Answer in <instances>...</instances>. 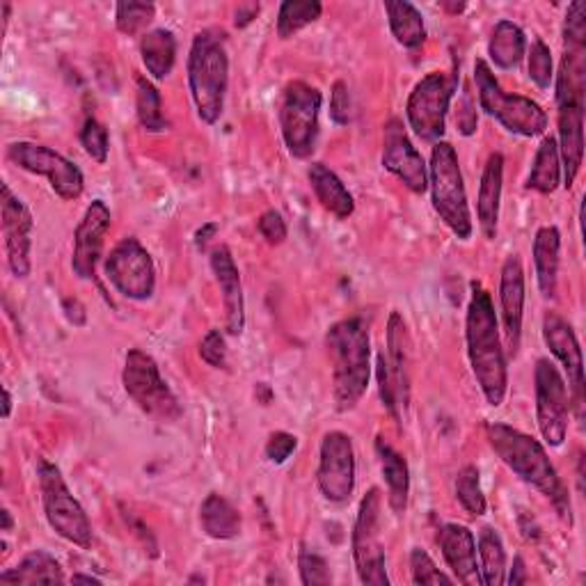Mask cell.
<instances>
[{"mask_svg":"<svg viewBox=\"0 0 586 586\" xmlns=\"http://www.w3.org/2000/svg\"><path fill=\"white\" fill-rule=\"evenodd\" d=\"M296 449H299V438L296 436H291L286 431H275V433H271L264 451H266V458L271 460V463L282 466L284 460Z\"/></svg>","mask_w":586,"mask_h":586,"instance_id":"obj_47","label":"cell"},{"mask_svg":"<svg viewBox=\"0 0 586 586\" xmlns=\"http://www.w3.org/2000/svg\"><path fill=\"white\" fill-rule=\"evenodd\" d=\"M229 86V58L225 35L218 30H202L195 35L188 56V88L204 124H216L225 110Z\"/></svg>","mask_w":586,"mask_h":586,"instance_id":"obj_4","label":"cell"},{"mask_svg":"<svg viewBox=\"0 0 586 586\" xmlns=\"http://www.w3.org/2000/svg\"><path fill=\"white\" fill-rule=\"evenodd\" d=\"M257 229H260V234L266 238L268 245H282V243L286 241V234H289L286 223H284V218H282L277 212H266V214L260 218Z\"/></svg>","mask_w":586,"mask_h":586,"instance_id":"obj_48","label":"cell"},{"mask_svg":"<svg viewBox=\"0 0 586 586\" xmlns=\"http://www.w3.org/2000/svg\"><path fill=\"white\" fill-rule=\"evenodd\" d=\"M586 6L582 0L568 6L564 19V49H586Z\"/></svg>","mask_w":586,"mask_h":586,"instance_id":"obj_44","label":"cell"},{"mask_svg":"<svg viewBox=\"0 0 586 586\" xmlns=\"http://www.w3.org/2000/svg\"><path fill=\"white\" fill-rule=\"evenodd\" d=\"M351 92L344 80H334L332 95H330V119L338 124V127H346L351 121Z\"/></svg>","mask_w":586,"mask_h":586,"instance_id":"obj_46","label":"cell"},{"mask_svg":"<svg viewBox=\"0 0 586 586\" xmlns=\"http://www.w3.org/2000/svg\"><path fill=\"white\" fill-rule=\"evenodd\" d=\"M62 310H65V316H67L69 323H74V325H86L88 314H86V307H82L80 301H76V299H65V301H62Z\"/></svg>","mask_w":586,"mask_h":586,"instance_id":"obj_50","label":"cell"},{"mask_svg":"<svg viewBox=\"0 0 586 586\" xmlns=\"http://www.w3.org/2000/svg\"><path fill=\"white\" fill-rule=\"evenodd\" d=\"M136 113L140 127L147 134H163L167 131V119L163 115V99L158 88L145 76H138L136 80Z\"/></svg>","mask_w":586,"mask_h":586,"instance_id":"obj_37","label":"cell"},{"mask_svg":"<svg viewBox=\"0 0 586 586\" xmlns=\"http://www.w3.org/2000/svg\"><path fill=\"white\" fill-rule=\"evenodd\" d=\"M199 358L214 369H223L227 364V342L221 330L206 332V338L199 344Z\"/></svg>","mask_w":586,"mask_h":586,"instance_id":"obj_45","label":"cell"},{"mask_svg":"<svg viewBox=\"0 0 586 586\" xmlns=\"http://www.w3.org/2000/svg\"><path fill=\"white\" fill-rule=\"evenodd\" d=\"M80 145L86 149V154L97 160L99 165H104L108 160V149H110V140H108V129L97 117H88L86 124H82V131H80Z\"/></svg>","mask_w":586,"mask_h":586,"instance_id":"obj_41","label":"cell"},{"mask_svg":"<svg viewBox=\"0 0 586 586\" xmlns=\"http://www.w3.org/2000/svg\"><path fill=\"white\" fill-rule=\"evenodd\" d=\"M316 481L321 495L332 505H344L355 490V449L346 433L330 431L323 436Z\"/></svg>","mask_w":586,"mask_h":586,"instance_id":"obj_16","label":"cell"},{"mask_svg":"<svg viewBox=\"0 0 586 586\" xmlns=\"http://www.w3.org/2000/svg\"><path fill=\"white\" fill-rule=\"evenodd\" d=\"M37 477L41 490V505H45V516L51 529L60 538L74 543V546L82 550L92 548L90 518L86 509L80 507V501L71 495L60 468L49 463V460H39Z\"/></svg>","mask_w":586,"mask_h":586,"instance_id":"obj_7","label":"cell"},{"mask_svg":"<svg viewBox=\"0 0 586 586\" xmlns=\"http://www.w3.org/2000/svg\"><path fill=\"white\" fill-rule=\"evenodd\" d=\"M140 56L154 80H165L177 62V37L173 30L156 28L140 39Z\"/></svg>","mask_w":586,"mask_h":586,"instance_id":"obj_31","label":"cell"},{"mask_svg":"<svg viewBox=\"0 0 586 586\" xmlns=\"http://www.w3.org/2000/svg\"><path fill=\"white\" fill-rule=\"evenodd\" d=\"M71 582H74V584H101V579H97V577H92V575H80V573H76V575L71 577Z\"/></svg>","mask_w":586,"mask_h":586,"instance_id":"obj_55","label":"cell"},{"mask_svg":"<svg viewBox=\"0 0 586 586\" xmlns=\"http://www.w3.org/2000/svg\"><path fill=\"white\" fill-rule=\"evenodd\" d=\"M438 543L447 566L453 573V579L466 586H479L481 573L477 564V540L470 527L466 525H442L438 534Z\"/></svg>","mask_w":586,"mask_h":586,"instance_id":"obj_22","label":"cell"},{"mask_svg":"<svg viewBox=\"0 0 586 586\" xmlns=\"http://www.w3.org/2000/svg\"><path fill=\"white\" fill-rule=\"evenodd\" d=\"M156 17V6L154 3H119L115 8V26L121 35H138L147 23H152Z\"/></svg>","mask_w":586,"mask_h":586,"instance_id":"obj_39","label":"cell"},{"mask_svg":"<svg viewBox=\"0 0 586 586\" xmlns=\"http://www.w3.org/2000/svg\"><path fill=\"white\" fill-rule=\"evenodd\" d=\"M212 271L223 293L227 332L232 338H238V334H243L245 330V301H243L241 275L227 245H218L212 250Z\"/></svg>","mask_w":586,"mask_h":586,"instance_id":"obj_23","label":"cell"},{"mask_svg":"<svg viewBox=\"0 0 586 586\" xmlns=\"http://www.w3.org/2000/svg\"><path fill=\"white\" fill-rule=\"evenodd\" d=\"M561 234L555 225L540 227L534 238V268L543 299L553 301L559 286V262H561Z\"/></svg>","mask_w":586,"mask_h":586,"instance_id":"obj_26","label":"cell"},{"mask_svg":"<svg viewBox=\"0 0 586 586\" xmlns=\"http://www.w3.org/2000/svg\"><path fill=\"white\" fill-rule=\"evenodd\" d=\"M121 385L129 399L154 420L175 422L184 412L177 394L163 381L156 360L140 349H131L127 353L121 369Z\"/></svg>","mask_w":586,"mask_h":586,"instance_id":"obj_8","label":"cell"},{"mask_svg":"<svg viewBox=\"0 0 586 586\" xmlns=\"http://www.w3.org/2000/svg\"><path fill=\"white\" fill-rule=\"evenodd\" d=\"M199 522L208 538L232 540L241 534V514L218 492H208L199 507Z\"/></svg>","mask_w":586,"mask_h":586,"instance_id":"obj_30","label":"cell"},{"mask_svg":"<svg viewBox=\"0 0 586 586\" xmlns=\"http://www.w3.org/2000/svg\"><path fill=\"white\" fill-rule=\"evenodd\" d=\"M456 82V76L431 71L412 88L406 104V115L410 129L420 140L436 145L445 136L447 113L453 99Z\"/></svg>","mask_w":586,"mask_h":586,"instance_id":"obj_10","label":"cell"},{"mask_svg":"<svg viewBox=\"0 0 586 586\" xmlns=\"http://www.w3.org/2000/svg\"><path fill=\"white\" fill-rule=\"evenodd\" d=\"M456 497L470 516L479 518L486 516L488 511V501L481 490V475L475 466H466L456 477Z\"/></svg>","mask_w":586,"mask_h":586,"instance_id":"obj_38","label":"cell"},{"mask_svg":"<svg viewBox=\"0 0 586 586\" xmlns=\"http://www.w3.org/2000/svg\"><path fill=\"white\" fill-rule=\"evenodd\" d=\"M527 60H529V78L536 82L540 90H548L555 80L553 53H550V47L540 37L531 39Z\"/></svg>","mask_w":586,"mask_h":586,"instance_id":"obj_40","label":"cell"},{"mask_svg":"<svg viewBox=\"0 0 586 586\" xmlns=\"http://www.w3.org/2000/svg\"><path fill=\"white\" fill-rule=\"evenodd\" d=\"M110 208L104 199H95L86 216L78 223L74 234V257L71 268L80 280H92L97 273V264L104 253L106 234L110 229Z\"/></svg>","mask_w":586,"mask_h":586,"instance_id":"obj_20","label":"cell"},{"mask_svg":"<svg viewBox=\"0 0 586 586\" xmlns=\"http://www.w3.org/2000/svg\"><path fill=\"white\" fill-rule=\"evenodd\" d=\"M257 394H262V403H264V406H268L271 399H273V392H271V388H268L266 383H260V385H257Z\"/></svg>","mask_w":586,"mask_h":586,"instance_id":"obj_57","label":"cell"},{"mask_svg":"<svg viewBox=\"0 0 586 586\" xmlns=\"http://www.w3.org/2000/svg\"><path fill=\"white\" fill-rule=\"evenodd\" d=\"M65 573L60 561L45 553V550H32L28 553L17 568H10L0 573V584H62Z\"/></svg>","mask_w":586,"mask_h":586,"instance_id":"obj_29","label":"cell"},{"mask_svg":"<svg viewBox=\"0 0 586 586\" xmlns=\"http://www.w3.org/2000/svg\"><path fill=\"white\" fill-rule=\"evenodd\" d=\"M536 385V422L548 447H561L568 436V388L559 369L540 358L534 371Z\"/></svg>","mask_w":586,"mask_h":586,"instance_id":"obj_15","label":"cell"},{"mask_svg":"<svg viewBox=\"0 0 586 586\" xmlns=\"http://www.w3.org/2000/svg\"><path fill=\"white\" fill-rule=\"evenodd\" d=\"M456 124H458V131L463 136H472L477 131V113H475V104H472L470 92H466L463 99H460V104H458Z\"/></svg>","mask_w":586,"mask_h":586,"instance_id":"obj_49","label":"cell"},{"mask_svg":"<svg viewBox=\"0 0 586 586\" xmlns=\"http://www.w3.org/2000/svg\"><path fill=\"white\" fill-rule=\"evenodd\" d=\"M257 14H260V6H241L236 10L234 23H236V28H245V26H250L257 19Z\"/></svg>","mask_w":586,"mask_h":586,"instance_id":"obj_52","label":"cell"},{"mask_svg":"<svg viewBox=\"0 0 586 586\" xmlns=\"http://www.w3.org/2000/svg\"><path fill=\"white\" fill-rule=\"evenodd\" d=\"M499 305H501V321H505L507 346L511 355H518L522 340V316H525V271L518 255H509L505 260V266H501Z\"/></svg>","mask_w":586,"mask_h":586,"instance_id":"obj_21","label":"cell"},{"mask_svg":"<svg viewBox=\"0 0 586 586\" xmlns=\"http://www.w3.org/2000/svg\"><path fill=\"white\" fill-rule=\"evenodd\" d=\"M332 362V394L340 412L353 410L367 394L371 381L369 325L362 316L332 323L325 334Z\"/></svg>","mask_w":586,"mask_h":586,"instance_id":"obj_3","label":"cell"},{"mask_svg":"<svg viewBox=\"0 0 586 586\" xmlns=\"http://www.w3.org/2000/svg\"><path fill=\"white\" fill-rule=\"evenodd\" d=\"M0 516H3V531H12V525H14L12 514L8 509H3V514H0Z\"/></svg>","mask_w":586,"mask_h":586,"instance_id":"obj_58","label":"cell"},{"mask_svg":"<svg viewBox=\"0 0 586 586\" xmlns=\"http://www.w3.org/2000/svg\"><path fill=\"white\" fill-rule=\"evenodd\" d=\"M559 108V160L564 167V186L570 188L584 160V104L564 101Z\"/></svg>","mask_w":586,"mask_h":586,"instance_id":"obj_24","label":"cell"},{"mask_svg":"<svg viewBox=\"0 0 586 586\" xmlns=\"http://www.w3.org/2000/svg\"><path fill=\"white\" fill-rule=\"evenodd\" d=\"M475 82H477V95H479L481 108L490 117H495L509 134H516L522 138H536L540 134H546L548 129L546 110L527 97L507 95L505 90H501L499 80L495 78L486 60L475 62Z\"/></svg>","mask_w":586,"mask_h":586,"instance_id":"obj_6","label":"cell"},{"mask_svg":"<svg viewBox=\"0 0 586 586\" xmlns=\"http://www.w3.org/2000/svg\"><path fill=\"white\" fill-rule=\"evenodd\" d=\"M299 570H301V582L305 586H328L332 582L328 561L319 553L310 550L307 546H303L299 553Z\"/></svg>","mask_w":586,"mask_h":586,"instance_id":"obj_43","label":"cell"},{"mask_svg":"<svg viewBox=\"0 0 586 586\" xmlns=\"http://www.w3.org/2000/svg\"><path fill=\"white\" fill-rule=\"evenodd\" d=\"M410 573H412V582L414 584H453L456 579L449 577L447 573H442L436 561L429 557V553H424L422 548H412L410 553Z\"/></svg>","mask_w":586,"mask_h":586,"instance_id":"obj_42","label":"cell"},{"mask_svg":"<svg viewBox=\"0 0 586 586\" xmlns=\"http://www.w3.org/2000/svg\"><path fill=\"white\" fill-rule=\"evenodd\" d=\"M385 12L390 19V30L394 39L406 49H420L427 39V26L422 12L408 0L399 3H385Z\"/></svg>","mask_w":586,"mask_h":586,"instance_id":"obj_34","label":"cell"},{"mask_svg":"<svg viewBox=\"0 0 586 586\" xmlns=\"http://www.w3.org/2000/svg\"><path fill=\"white\" fill-rule=\"evenodd\" d=\"M486 436L501 463H505L518 479L536 488L540 495H546L555 505L557 514L568 525H573V507H570L568 488L557 475L546 447H543L536 438L509 424H499V422L488 424Z\"/></svg>","mask_w":586,"mask_h":586,"instance_id":"obj_2","label":"cell"},{"mask_svg":"<svg viewBox=\"0 0 586 586\" xmlns=\"http://www.w3.org/2000/svg\"><path fill=\"white\" fill-rule=\"evenodd\" d=\"M8 158L30 175L47 177L53 193L67 202L78 199L82 195V188H86L80 167L47 145H37L28 140L12 143L8 147Z\"/></svg>","mask_w":586,"mask_h":586,"instance_id":"obj_14","label":"cell"},{"mask_svg":"<svg viewBox=\"0 0 586 586\" xmlns=\"http://www.w3.org/2000/svg\"><path fill=\"white\" fill-rule=\"evenodd\" d=\"M505 582L511 584V586L527 584V568H525V559L520 555L514 559V568H511V573H509V577Z\"/></svg>","mask_w":586,"mask_h":586,"instance_id":"obj_51","label":"cell"},{"mask_svg":"<svg viewBox=\"0 0 586 586\" xmlns=\"http://www.w3.org/2000/svg\"><path fill=\"white\" fill-rule=\"evenodd\" d=\"M543 340L550 353L561 362L568 375V390L573 392V403L577 408V417L584 414V360L582 349L575 338L573 325L555 312H548L543 319Z\"/></svg>","mask_w":586,"mask_h":586,"instance_id":"obj_19","label":"cell"},{"mask_svg":"<svg viewBox=\"0 0 586 586\" xmlns=\"http://www.w3.org/2000/svg\"><path fill=\"white\" fill-rule=\"evenodd\" d=\"M429 188L433 208L440 221L458 236L468 241L472 236V214L468 204L463 173H460L456 149L449 143H436L429 165Z\"/></svg>","mask_w":586,"mask_h":586,"instance_id":"obj_5","label":"cell"},{"mask_svg":"<svg viewBox=\"0 0 586 586\" xmlns=\"http://www.w3.org/2000/svg\"><path fill=\"white\" fill-rule=\"evenodd\" d=\"M216 232H218V223H204V225L197 229V234H195V245H197V250H204L206 243L216 236Z\"/></svg>","mask_w":586,"mask_h":586,"instance_id":"obj_53","label":"cell"},{"mask_svg":"<svg viewBox=\"0 0 586 586\" xmlns=\"http://www.w3.org/2000/svg\"><path fill=\"white\" fill-rule=\"evenodd\" d=\"M410 334L399 312L388 321V349L379 353V390L383 406L392 417H401V410L410 401Z\"/></svg>","mask_w":586,"mask_h":586,"instance_id":"obj_12","label":"cell"},{"mask_svg":"<svg viewBox=\"0 0 586 586\" xmlns=\"http://www.w3.org/2000/svg\"><path fill=\"white\" fill-rule=\"evenodd\" d=\"M323 14V6L319 0H284L277 12V37L291 39L303 28L319 21Z\"/></svg>","mask_w":586,"mask_h":586,"instance_id":"obj_36","label":"cell"},{"mask_svg":"<svg viewBox=\"0 0 586 586\" xmlns=\"http://www.w3.org/2000/svg\"><path fill=\"white\" fill-rule=\"evenodd\" d=\"M527 53V39L520 26L514 21H499L488 41V56L499 69H514Z\"/></svg>","mask_w":586,"mask_h":586,"instance_id":"obj_32","label":"cell"},{"mask_svg":"<svg viewBox=\"0 0 586 586\" xmlns=\"http://www.w3.org/2000/svg\"><path fill=\"white\" fill-rule=\"evenodd\" d=\"M501 184H505V156L499 152L488 156V163L481 175L479 199H477V216L481 234L492 241L497 236L499 223V202H501Z\"/></svg>","mask_w":586,"mask_h":586,"instance_id":"obj_25","label":"cell"},{"mask_svg":"<svg viewBox=\"0 0 586 586\" xmlns=\"http://www.w3.org/2000/svg\"><path fill=\"white\" fill-rule=\"evenodd\" d=\"M479 573L484 586H501L507 579V553L505 543L492 527H481L479 540Z\"/></svg>","mask_w":586,"mask_h":586,"instance_id":"obj_35","label":"cell"},{"mask_svg":"<svg viewBox=\"0 0 586 586\" xmlns=\"http://www.w3.org/2000/svg\"><path fill=\"white\" fill-rule=\"evenodd\" d=\"M0 223H3V238L8 266L14 277L30 275V247H32V214L26 202L12 193L8 184L0 186Z\"/></svg>","mask_w":586,"mask_h":586,"instance_id":"obj_17","label":"cell"},{"mask_svg":"<svg viewBox=\"0 0 586 586\" xmlns=\"http://www.w3.org/2000/svg\"><path fill=\"white\" fill-rule=\"evenodd\" d=\"M108 282L129 301H149L156 291V266L147 247L134 236L121 238L104 262Z\"/></svg>","mask_w":586,"mask_h":586,"instance_id":"obj_13","label":"cell"},{"mask_svg":"<svg viewBox=\"0 0 586 586\" xmlns=\"http://www.w3.org/2000/svg\"><path fill=\"white\" fill-rule=\"evenodd\" d=\"M470 305L466 319V342H468V358L475 379L492 408L505 403L507 388H509V371L505 349L499 340V325L490 293L484 289L481 282L470 284Z\"/></svg>","mask_w":586,"mask_h":586,"instance_id":"obj_1","label":"cell"},{"mask_svg":"<svg viewBox=\"0 0 586 586\" xmlns=\"http://www.w3.org/2000/svg\"><path fill=\"white\" fill-rule=\"evenodd\" d=\"M10 412H12V394L8 388H3V417L6 420L10 417Z\"/></svg>","mask_w":586,"mask_h":586,"instance_id":"obj_56","label":"cell"},{"mask_svg":"<svg viewBox=\"0 0 586 586\" xmlns=\"http://www.w3.org/2000/svg\"><path fill=\"white\" fill-rule=\"evenodd\" d=\"M383 167L392 173L410 193L424 195L429 191V170L422 154L417 152L412 140L408 138L403 121L390 119L385 124L383 136Z\"/></svg>","mask_w":586,"mask_h":586,"instance_id":"obj_18","label":"cell"},{"mask_svg":"<svg viewBox=\"0 0 586 586\" xmlns=\"http://www.w3.org/2000/svg\"><path fill=\"white\" fill-rule=\"evenodd\" d=\"M381 507L383 497L379 488H371L358 509L353 527V559L362 584L388 586L390 577L385 570V550L381 543Z\"/></svg>","mask_w":586,"mask_h":586,"instance_id":"obj_11","label":"cell"},{"mask_svg":"<svg viewBox=\"0 0 586 586\" xmlns=\"http://www.w3.org/2000/svg\"><path fill=\"white\" fill-rule=\"evenodd\" d=\"M310 186L316 195V199L321 202V206L325 212H330L334 218L340 221H349L355 212V199L349 193V188L344 186V182L334 175L328 165L323 163H314L310 167Z\"/></svg>","mask_w":586,"mask_h":586,"instance_id":"obj_27","label":"cell"},{"mask_svg":"<svg viewBox=\"0 0 586 586\" xmlns=\"http://www.w3.org/2000/svg\"><path fill=\"white\" fill-rule=\"evenodd\" d=\"M440 8L449 14H460V12H466V3H449V0H445V3H440Z\"/></svg>","mask_w":586,"mask_h":586,"instance_id":"obj_54","label":"cell"},{"mask_svg":"<svg viewBox=\"0 0 586 586\" xmlns=\"http://www.w3.org/2000/svg\"><path fill=\"white\" fill-rule=\"evenodd\" d=\"M323 97L305 80H293L280 101V129L293 158H310L319 140V113Z\"/></svg>","mask_w":586,"mask_h":586,"instance_id":"obj_9","label":"cell"},{"mask_svg":"<svg viewBox=\"0 0 586 586\" xmlns=\"http://www.w3.org/2000/svg\"><path fill=\"white\" fill-rule=\"evenodd\" d=\"M561 184V160H559V147L553 136H546L534 156L531 173L527 179V188L553 195Z\"/></svg>","mask_w":586,"mask_h":586,"instance_id":"obj_33","label":"cell"},{"mask_svg":"<svg viewBox=\"0 0 586 586\" xmlns=\"http://www.w3.org/2000/svg\"><path fill=\"white\" fill-rule=\"evenodd\" d=\"M375 453L381 460V472L388 484V501L397 516L406 514L408 495H410V470L406 458L390 445L385 438L375 440Z\"/></svg>","mask_w":586,"mask_h":586,"instance_id":"obj_28","label":"cell"}]
</instances>
